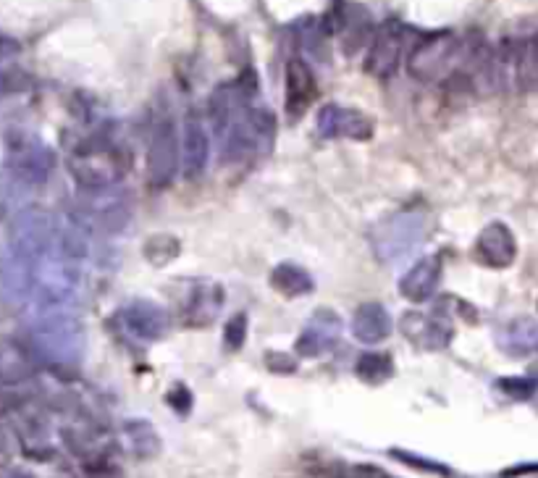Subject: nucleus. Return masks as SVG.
<instances>
[{"mask_svg": "<svg viewBox=\"0 0 538 478\" xmlns=\"http://www.w3.org/2000/svg\"><path fill=\"white\" fill-rule=\"evenodd\" d=\"M465 50H468V37L455 32H434L420 37L407 56V71L410 77L428 85H449L460 74Z\"/></svg>", "mask_w": 538, "mask_h": 478, "instance_id": "nucleus-1", "label": "nucleus"}, {"mask_svg": "<svg viewBox=\"0 0 538 478\" xmlns=\"http://www.w3.org/2000/svg\"><path fill=\"white\" fill-rule=\"evenodd\" d=\"M499 90H538V24H520L497 45Z\"/></svg>", "mask_w": 538, "mask_h": 478, "instance_id": "nucleus-2", "label": "nucleus"}, {"mask_svg": "<svg viewBox=\"0 0 538 478\" xmlns=\"http://www.w3.org/2000/svg\"><path fill=\"white\" fill-rule=\"evenodd\" d=\"M129 169V155L116 148L108 137H87L69 155V171L79 187L90 192L111 190Z\"/></svg>", "mask_w": 538, "mask_h": 478, "instance_id": "nucleus-3", "label": "nucleus"}, {"mask_svg": "<svg viewBox=\"0 0 538 478\" xmlns=\"http://www.w3.org/2000/svg\"><path fill=\"white\" fill-rule=\"evenodd\" d=\"M32 350L53 368H74L82 355V326L71 310L40 313L32 329Z\"/></svg>", "mask_w": 538, "mask_h": 478, "instance_id": "nucleus-4", "label": "nucleus"}, {"mask_svg": "<svg viewBox=\"0 0 538 478\" xmlns=\"http://www.w3.org/2000/svg\"><path fill=\"white\" fill-rule=\"evenodd\" d=\"M276 134V119L266 108H247L231 127H226L221 137V155L224 161L237 163L247 161L250 155L266 153L273 145Z\"/></svg>", "mask_w": 538, "mask_h": 478, "instance_id": "nucleus-5", "label": "nucleus"}, {"mask_svg": "<svg viewBox=\"0 0 538 478\" xmlns=\"http://www.w3.org/2000/svg\"><path fill=\"white\" fill-rule=\"evenodd\" d=\"M8 242H11V255L37 266L53 253V245H58V229L42 208H21L11 216Z\"/></svg>", "mask_w": 538, "mask_h": 478, "instance_id": "nucleus-6", "label": "nucleus"}, {"mask_svg": "<svg viewBox=\"0 0 538 478\" xmlns=\"http://www.w3.org/2000/svg\"><path fill=\"white\" fill-rule=\"evenodd\" d=\"M6 171L21 184H45L56 169V153L27 129L6 132Z\"/></svg>", "mask_w": 538, "mask_h": 478, "instance_id": "nucleus-7", "label": "nucleus"}, {"mask_svg": "<svg viewBox=\"0 0 538 478\" xmlns=\"http://www.w3.org/2000/svg\"><path fill=\"white\" fill-rule=\"evenodd\" d=\"M428 221L420 213H397L373 229L371 245L381 263H402L426 242Z\"/></svg>", "mask_w": 538, "mask_h": 478, "instance_id": "nucleus-8", "label": "nucleus"}, {"mask_svg": "<svg viewBox=\"0 0 538 478\" xmlns=\"http://www.w3.org/2000/svg\"><path fill=\"white\" fill-rule=\"evenodd\" d=\"M410 27L397 19H389L373 32V40L365 53V71L376 79H389L397 74L399 64L410 56Z\"/></svg>", "mask_w": 538, "mask_h": 478, "instance_id": "nucleus-9", "label": "nucleus"}, {"mask_svg": "<svg viewBox=\"0 0 538 478\" xmlns=\"http://www.w3.org/2000/svg\"><path fill=\"white\" fill-rule=\"evenodd\" d=\"M182 166V145L171 116L158 119L150 134V148H147V176L155 187H166L174 182L176 171Z\"/></svg>", "mask_w": 538, "mask_h": 478, "instance_id": "nucleus-10", "label": "nucleus"}, {"mask_svg": "<svg viewBox=\"0 0 538 478\" xmlns=\"http://www.w3.org/2000/svg\"><path fill=\"white\" fill-rule=\"evenodd\" d=\"M339 334H342V318L331 310H318L297 337L294 350L302 358H321L339 345Z\"/></svg>", "mask_w": 538, "mask_h": 478, "instance_id": "nucleus-11", "label": "nucleus"}, {"mask_svg": "<svg viewBox=\"0 0 538 478\" xmlns=\"http://www.w3.org/2000/svg\"><path fill=\"white\" fill-rule=\"evenodd\" d=\"M40 358L19 339H0V387L16 389L37 376Z\"/></svg>", "mask_w": 538, "mask_h": 478, "instance_id": "nucleus-12", "label": "nucleus"}, {"mask_svg": "<svg viewBox=\"0 0 538 478\" xmlns=\"http://www.w3.org/2000/svg\"><path fill=\"white\" fill-rule=\"evenodd\" d=\"M210 163V134L200 113H189L182 129V171L187 179H200Z\"/></svg>", "mask_w": 538, "mask_h": 478, "instance_id": "nucleus-13", "label": "nucleus"}, {"mask_svg": "<svg viewBox=\"0 0 538 478\" xmlns=\"http://www.w3.org/2000/svg\"><path fill=\"white\" fill-rule=\"evenodd\" d=\"M318 132L323 137H347V140H371L373 121L363 111L344 106H323L318 111Z\"/></svg>", "mask_w": 538, "mask_h": 478, "instance_id": "nucleus-14", "label": "nucleus"}, {"mask_svg": "<svg viewBox=\"0 0 538 478\" xmlns=\"http://www.w3.org/2000/svg\"><path fill=\"white\" fill-rule=\"evenodd\" d=\"M121 326L140 342H158L168 329V316L153 300H134L121 310Z\"/></svg>", "mask_w": 538, "mask_h": 478, "instance_id": "nucleus-15", "label": "nucleus"}, {"mask_svg": "<svg viewBox=\"0 0 538 478\" xmlns=\"http://www.w3.org/2000/svg\"><path fill=\"white\" fill-rule=\"evenodd\" d=\"M476 253L483 266L507 268L515 263L518 242H515V234H512L510 226L502 224V221H494V224H489L478 234Z\"/></svg>", "mask_w": 538, "mask_h": 478, "instance_id": "nucleus-16", "label": "nucleus"}, {"mask_svg": "<svg viewBox=\"0 0 538 478\" xmlns=\"http://www.w3.org/2000/svg\"><path fill=\"white\" fill-rule=\"evenodd\" d=\"M318 95L315 74L302 58H292L287 64V113L292 121H300L308 113L310 103Z\"/></svg>", "mask_w": 538, "mask_h": 478, "instance_id": "nucleus-17", "label": "nucleus"}, {"mask_svg": "<svg viewBox=\"0 0 538 478\" xmlns=\"http://www.w3.org/2000/svg\"><path fill=\"white\" fill-rule=\"evenodd\" d=\"M441 282V261L436 255H426L420 258L418 263H413V268L402 276L399 282V292L410 300V303H426L434 297V292L439 289Z\"/></svg>", "mask_w": 538, "mask_h": 478, "instance_id": "nucleus-18", "label": "nucleus"}, {"mask_svg": "<svg viewBox=\"0 0 538 478\" xmlns=\"http://www.w3.org/2000/svg\"><path fill=\"white\" fill-rule=\"evenodd\" d=\"M352 337L365 342V345H378V342H384L394 329L392 313L384 308L381 303H363L357 305L355 313H352Z\"/></svg>", "mask_w": 538, "mask_h": 478, "instance_id": "nucleus-19", "label": "nucleus"}, {"mask_svg": "<svg viewBox=\"0 0 538 478\" xmlns=\"http://www.w3.org/2000/svg\"><path fill=\"white\" fill-rule=\"evenodd\" d=\"M402 331L415 345H423L428 350H444L455 337V329L447 318H428L423 313H407L402 318Z\"/></svg>", "mask_w": 538, "mask_h": 478, "instance_id": "nucleus-20", "label": "nucleus"}, {"mask_svg": "<svg viewBox=\"0 0 538 478\" xmlns=\"http://www.w3.org/2000/svg\"><path fill=\"white\" fill-rule=\"evenodd\" d=\"M35 295V266L11 255L3 268V300L11 310H19Z\"/></svg>", "mask_w": 538, "mask_h": 478, "instance_id": "nucleus-21", "label": "nucleus"}, {"mask_svg": "<svg viewBox=\"0 0 538 478\" xmlns=\"http://www.w3.org/2000/svg\"><path fill=\"white\" fill-rule=\"evenodd\" d=\"M499 350L510 358H528L538 350V324L533 318H515L499 329Z\"/></svg>", "mask_w": 538, "mask_h": 478, "instance_id": "nucleus-22", "label": "nucleus"}, {"mask_svg": "<svg viewBox=\"0 0 538 478\" xmlns=\"http://www.w3.org/2000/svg\"><path fill=\"white\" fill-rule=\"evenodd\" d=\"M87 218L98 229H103V232H121L129 224V218H132V200H129V195L108 190V200L92 205L90 211H87Z\"/></svg>", "mask_w": 538, "mask_h": 478, "instance_id": "nucleus-23", "label": "nucleus"}, {"mask_svg": "<svg viewBox=\"0 0 538 478\" xmlns=\"http://www.w3.org/2000/svg\"><path fill=\"white\" fill-rule=\"evenodd\" d=\"M121 436H124L126 447L134 457L140 460H153L161 452V436L155 431V426L145 418H129L121 426Z\"/></svg>", "mask_w": 538, "mask_h": 478, "instance_id": "nucleus-24", "label": "nucleus"}, {"mask_svg": "<svg viewBox=\"0 0 538 478\" xmlns=\"http://www.w3.org/2000/svg\"><path fill=\"white\" fill-rule=\"evenodd\" d=\"M373 22L368 11L360 6L347 8V14H344V24L339 29V37H342L344 43V53H357V50L363 48V45H371L373 40Z\"/></svg>", "mask_w": 538, "mask_h": 478, "instance_id": "nucleus-25", "label": "nucleus"}, {"mask_svg": "<svg viewBox=\"0 0 538 478\" xmlns=\"http://www.w3.org/2000/svg\"><path fill=\"white\" fill-rule=\"evenodd\" d=\"M271 287L276 289V292H281L284 297H302L313 292L315 282L305 268L297 266V263L284 261L271 271Z\"/></svg>", "mask_w": 538, "mask_h": 478, "instance_id": "nucleus-26", "label": "nucleus"}, {"mask_svg": "<svg viewBox=\"0 0 538 478\" xmlns=\"http://www.w3.org/2000/svg\"><path fill=\"white\" fill-rule=\"evenodd\" d=\"M218 310H221V289L216 284H197L184 316L195 326H205L210 318H216Z\"/></svg>", "mask_w": 538, "mask_h": 478, "instance_id": "nucleus-27", "label": "nucleus"}, {"mask_svg": "<svg viewBox=\"0 0 538 478\" xmlns=\"http://www.w3.org/2000/svg\"><path fill=\"white\" fill-rule=\"evenodd\" d=\"M355 373L360 381L378 387V384H384V381L392 379L394 363H392V358L386 355V352H365V355H360V358H357Z\"/></svg>", "mask_w": 538, "mask_h": 478, "instance_id": "nucleus-28", "label": "nucleus"}, {"mask_svg": "<svg viewBox=\"0 0 538 478\" xmlns=\"http://www.w3.org/2000/svg\"><path fill=\"white\" fill-rule=\"evenodd\" d=\"M179 253H182V245H179V239H176L174 234H153V237L142 245L145 261H150L153 266H166V263L176 261Z\"/></svg>", "mask_w": 538, "mask_h": 478, "instance_id": "nucleus-29", "label": "nucleus"}, {"mask_svg": "<svg viewBox=\"0 0 538 478\" xmlns=\"http://www.w3.org/2000/svg\"><path fill=\"white\" fill-rule=\"evenodd\" d=\"M497 387L502 389L507 397L512 400H531L533 394H536V381L533 379H523V376H510V379H499Z\"/></svg>", "mask_w": 538, "mask_h": 478, "instance_id": "nucleus-30", "label": "nucleus"}, {"mask_svg": "<svg viewBox=\"0 0 538 478\" xmlns=\"http://www.w3.org/2000/svg\"><path fill=\"white\" fill-rule=\"evenodd\" d=\"M247 339V316L245 313H237V316L229 318V324L224 329V342L226 347L231 350H239V347L245 345Z\"/></svg>", "mask_w": 538, "mask_h": 478, "instance_id": "nucleus-31", "label": "nucleus"}, {"mask_svg": "<svg viewBox=\"0 0 538 478\" xmlns=\"http://www.w3.org/2000/svg\"><path fill=\"white\" fill-rule=\"evenodd\" d=\"M392 457H397V460H405L407 465H415V468H423V471H428V473H449L447 468H444V465H441V463H434V460H426V457L410 455V452L392 450Z\"/></svg>", "mask_w": 538, "mask_h": 478, "instance_id": "nucleus-32", "label": "nucleus"}, {"mask_svg": "<svg viewBox=\"0 0 538 478\" xmlns=\"http://www.w3.org/2000/svg\"><path fill=\"white\" fill-rule=\"evenodd\" d=\"M166 400L179 415H187L189 408H192V394H189V389L182 387V384H176V387L168 392Z\"/></svg>", "mask_w": 538, "mask_h": 478, "instance_id": "nucleus-33", "label": "nucleus"}, {"mask_svg": "<svg viewBox=\"0 0 538 478\" xmlns=\"http://www.w3.org/2000/svg\"><path fill=\"white\" fill-rule=\"evenodd\" d=\"M266 363L271 371H279V373H292L294 368V360L289 358V355H284V352H268L266 355Z\"/></svg>", "mask_w": 538, "mask_h": 478, "instance_id": "nucleus-34", "label": "nucleus"}, {"mask_svg": "<svg viewBox=\"0 0 538 478\" xmlns=\"http://www.w3.org/2000/svg\"><path fill=\"white\" fill-rule=\"evenodd\" d=\"M8 92V71H0V95Z\"/></svg>", "mask_w": 538, "mask_h": 478, "instance_id": "nucleus-35", "label": "nucleus"}]
</instances>
